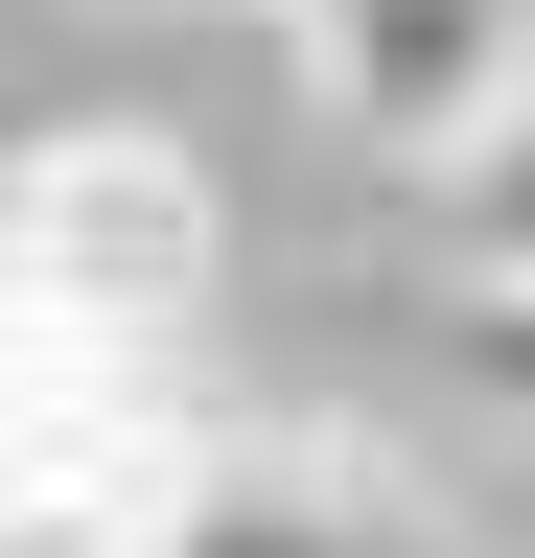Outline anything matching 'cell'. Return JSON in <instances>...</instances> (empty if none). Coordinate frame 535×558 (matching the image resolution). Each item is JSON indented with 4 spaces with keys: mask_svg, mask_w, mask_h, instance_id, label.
Here are the masks:
<instances>
[{
    "mask_svg": "<svg viewBox=\"0 0 535 558\" xmlns=\"http://www.w3.org/2000/svg\"><path fill=\"white\" fill-rule=\"evenodd\" d=\"M0 279H24V303H71V326L186 349V303H210V163L141 140V117L24 140V163H0Z\"/></svg>",
    "mask_w": 535,
    "mask_h": 558,
    "instance_id": "6da1fadb",
    "label": "cell"
},
{
    "mask_svg": "<svg viewBox=\"0 0 535 558\" xmlns=\"http://www.w3.org/2000/svg\"><path fill=\"white\" fill-rule=\"evenodd\" d=\"M280 47L373 163H442V186L535 117V0H280Z\"/></svg>",
    "mask_w": 535,
    "mask_h": 558,
    "instance_id": "7a4b0ae2",
    "label": "cell"
},
{
    "mask_svg": "<svg viewBox=\"0 0 535 558\" xmlns=\"http://www.w3.org/2000/svg\"><path fill=\"white\" fill-rule=\"evenodd\" d=\"M186 558H442V535H420V488L373 442H233L210 512H186Z\"/></svg>",
    "mask_w": 535,
    "mask_h": 558,
    "instance_id": "3957f363",
    "label": "cell"
},
{
    "mask_svg": "<svg viewBox=\"0 0 535 558\" xmlns=\"http://www.w3.org/2000/svg\"><path fill=\"white\" fill-rule=\"evenodd\" d=\"M442 209H465V279H535V117H512V140H489V163H465V186H442Z\"/></svg>",
    "mask_w": 535,
    "mask_h": 558,
    "instance_id": "277c9868",
    "label": "cell"
},
{
    "mask_svg": "<svg viewBox=\"0 0 535 558\" xmlns=\"http://www.w3.org/2000/svg\"><path fill=\"white\" fill-rule=\"evenodd\" d=\"M465 396L535 418V279H465Z\"/></svg>",
    "mask_w": 535,
    "mask_h": 558,
    "instance_id": "5b68a950",
    "label": "cell"
}]
</instances>
